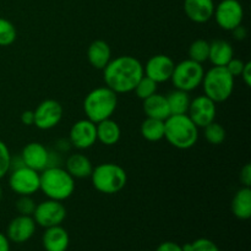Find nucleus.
<instances>
[{
	"instance_id": "obj_1",
	"label": "nucleus",
	"mask_w": 251,
	"mask_h": 251,
	"mask_svg": "<svg viewBox=\"0 0 251 251\" xmlns=\"http://www.w3.org/2000/svg\"><path fill=\"white\" fill-rule=\"evenodd\" d=\"M144 76V65L131 55H119L110 59L103 69V80L107 87L117 95L132 92Z\"/></svg>"
},
{
	"instance_id": "obj_2",
	"label": "nucleus",
	"mask_w": 251,
	"mask_h": 251,
	"mask_svg": "<svg viewBox=\"0 0 251 251\" xmlns=\"http://www.w3.org/2000/svg\"><path fill=\"white\" fill-rule=\"evenodd\" d=\"M39 190L48 199L63 202L75 191V179L63 167H48L39 173Z\"/></svg>"
},
{
	"instance_id": "obj_3",
	"label": "nucleus",
	"mask_w": 251,
	"mask_h": 251,
	"mask_svg": "<svg viewBox=\"0 0 251 251\" xmlns=\"http://www.w3.org/2000/svg\"><path fill=\"white\" fill-rule=\"evenodd\" d=\"M164 139L178 150H189L199 140V127L188 114L169 115L164 120Z\"/></svg>"
},
{
	"instance_id": "obj_4",
	"label": "nucleus",
	"mask_w": 251,
	"mask_h": 251,
	"mask_svg": "<svg viewBox=\"0 0 251 251\" xmlns=\"http://www.w3.org/2000/svg\"><path fill=\"white\" fill-rule=\"evenodd\" d=\"M117 107L118 95L107 86L95 88L83 100V112L95 124L112 118Z\"/></svg>"
},
{
	"instance_id": "obj_5",
	"label": "nucleus",
	"mask_w": 251,
	"mask_h": 251,
	"mask_svg": "<svg viewBox=\"0 0 251 251\" xmlns=\"http://www.w3.org/2000/svg\"><path fill=\"white\" fill-rule=\"evenodd\" d=\"M92 185L98 193L113 195L125 188L127 174L122 166L117 163H102L95 167L91 173Z\"/></svg>"
},
{
	"instance_id": "obj_6",
	"label": "nucleus",
	"mask_w": 251,
	"mask_h": 251,
	"mask_svg": "<svg viewBox=\"0 0 251 251\" xmlns=\"http://www.w3.org/2000/svg\"><path fill=\"white\" fill-rule=\"evenodd\" d=\"M234 78L226 66H212L202 78L203 95L215 103H222L229 100L234 91Z\"/></svg>"
},
{
	"instance_id": "obj_7",
	"label": "nucleus",
	"mask_w": 251,
	"mask_h": 251,
	"mask_svg": "<svg viewBox=\"0 0 251 251\" xmlns=\"http://www.w3.org/2000/svg\"><path fill=\"white\" fill-rule=\"evenodd\" d=\"M203 75H205V70H203L202 64L186 59L176 64L171 81L176 90L190 92L200 87Z\"/></svg>"
},
{
	"instance_id": "obj_8",
	"label": "nucleus",
	"mask_w": 251,
	"mask_h": 251,
	"mask_svg": "<svg viewBox=\"0 0 251 251\" xmlns=\"http://www.w3.org/2000/svg\"><path fill=\"white\" fill-rule=\"evenodd\" d=\"M32 217L37 226L46 229L54 226H60L65 221L66 208L61 201L48 199L36 205Z\"/></svg>"
},
{
	"instance_id": "obj_9",
	"label": "nucleus",
	"mask_w": 251,
	"mask_h": 251,
	"mask_svg": "<svg viewBox=\"0 0 251 251\" xmlns=\"http://www.w3.org/2000/svg\"><path fill=\"white\" fill-rule=\"evenodd\" d=\"M216 24L225 31H232L243 24L244 9L239 0H222L215 6L213 12Z\"/></svg>"
},
{
	"instance_id": "obj_10",
	"label": "nucleus",
	"mask_w": 251,
	"mask_h": 251,
	"mask_svg": "<svg viewBox=\"0 0 251 251\" xmlns=\"http://www.w3.org/2000/svg\"><path fill=\"white\" fill-rule=\"evenodd\" d=\"M9 186L19 196H32L39 191V172L26 166L10 171Z\"/></svg>"
},
{
	"instance_id": "obj_11",
	"label": "nucleus",
	"mask_w": 251,
	"mask_h": 251,
	"mask_svg": "<svg viewBox=\"0 0 251 251\" xmlns=\"http://www.w3.org/2000/svg\"><path fill=\"white\" fill-rule=\"evenodd\" d=\"M34 124L41 130H50L63 119V105L55 100H46L33 110Z\"/></svg>"
},
{
	"instance_id": "obj_12",
	"label": "nucleus",
	"mask_w": 251,
	"mask_h": 251,
	"mask_svg": "<svg viewBox=\"0 0 251 251\" xmlns=\"http://www.w3.org/2000/svg\"><path fill=\"white\" fill-rule=\"evenodd\" d=\"M217 103L213 102L207 96H198L194 100H190V105L186 114L189 115L191 120L195 123L196 126L205 127L206 125L215 122L216 115H217Z\"/></svg>"
},
{
	"instance_id": "obj_13",
	"label": "nucleus",
	"mask_w": 251,
	"mask_h": 251,
	"mask_svg": "<svg viewBox=\"0 0 251 251\" xmlns=\"http://www.w3.org/2000/svg\"><path fill=\"white\" fill-rule=\"evenodd\" d=\"M69 141L71 146L77 150H87L97 142V129L91 120H77L74 123L69 132Z\"/></svg>"
},
{
	"instance_id": "obj_14",
	"label": "nucleus",
	"mask_w": 251,
	"mask_h": 251,
	"mask_svg": "<svg viewBox=\"0 0 251 251\" xmlns=\"http://www.w3.org/2000/svg\"><path fill=\"white\" fill-rule=\"evenodd\" d=\"M174 66H176V63L171 56L166 55V54H156V55L151 56L145 64L144 75L157 83L166 82V81L171 80Z\"/></svg>"
},
{
	"instance_id": "obj_15",
	"label": "nucleus",
	"mask_w": 251,
	"mask_h": 251,
	"mask_svg": "<svg viewBox=\"0 0 251 251\" xmlns=\"http://www.w3.org/2000/svg\"><path fill=\"white\" fill-rule=\"evenodd\" d=\"M36 227L37 225L32 216L19 215L7 226L6 237L9 238L10 242L22 244L28 242L33 237L36 233Z\"/></svg>"
},
{
	"instance_id": "obj_16",
	"label": "nucleus",
	"mask_w": 251,
	"mask_h": 251,
	"mask_svg": "<svg viewBox=\"0 0 251 251\" xmlns=\"http://www.w3.org/2000/svg\"><path fill=\"white\" fill-rule=\"evenodd\" d=\"M20 154L24 159L25 166L39 173L48 167L49 150L41 142H29L22 149Z\"/></svg>"
},
{
	"instance_id": "obj_17",
	"label": "nucleus",
	"mask_w": 251,
	"mask_h": 251,
	"mask_svg": "<svg viewBox=\"0 0 251 251\" xmlns=\"http://www.w3.org/2000/svg\"><path fill=\"white\" fill-rule=\"evenodd\" d=\"M213 0H184V12L190 21L195 24H206L213 17Z\"/></svg>"
},
{
	"instance_id": "obj_18",
	"label": "nucleus",
	"mask_w": 251,
	"mask_h": 251,
	"mask_svg": "<svg viewBox=\"0 0 251 251\" xmlns=\"http://www.w3.org/2000/svg\"><path fill=\"white\" fill-rule=\"evenodd\" d=\"M42 245L46 251H66L70 245L68 230L61 225L46 228L42 235Z\"/></svg>"
},
{
	"instance_id": "obj_19",
	"label": "nucleus",
	"mask_w": 251,
	"mask_h": 251,
	"mask_svg": "<svg viewBox=\"0 0 251 251\" xmlns=\"http://www.w3.org/2000/svg\"><path fill=\"white\" fill-rule=\"evenodd\" d=\"M87 59L91 66L97 70H103L112 59V49L109 44L102 39H96L87 49Z\"/></svg>"
},
{
	"instance_id": "obj_20",
	"label": "nucleus",
	"mask_w": 251,
	"mask_h": 251,
	"mask_svg": "<svg viewBox=\"0 0 251 251\" xmlns=\"http://www.w3.org/2000/svg\"><path fill=\"white\" fill-rule=\"evenodd\" d=\"M142 108H144V112L147 118H153V119L164 122L171 115L167 97L157 92L144 100V107Z\"/></svg>"
},
{
	"instance_id": "obj_21",
	"label": "nucleus",
	"mask_w": 251,
	"mask_h": 251,
	"mask_svg": "<svg viewBox=\"0 0 251 251\" xmlns=\"http://www.w3.org/2000/svg\"><path fill=\"white\" fill-rule=\"evenodd\" d=\"M65 169L74 179L90 178L93 171L92 162L85 154H70L65 161Z\"/></svg>"
},
{
	"instance_id": "obj_22",
	"label": "nucleus",
	"mask_w": 251,
	"mask_h": 251,
	"mask_svg": "<svg viewBox=\"0 0 251 251\" xmlns=\"http://www.w3.org/2000/svg\"><path fill=\"white\" fill-rule=\"evenodd\" d=\"M232 58H234V50L229 42L225 39H215L210 42L208 60L213 66H226Z\"/></svg>"
},
{
	"instance_id": "obj_23",
	"label": "nucleus",
	"mask_w": 251,
	"mask_h": 251,
	"mask_svg": "<svg viewBox=\"0 0 251 251\" xmlns=\"http://www.w3.org/2000/svg\"><path fill=\"white\" fill-rule=\"evenodd\" d=\"M96 129H97V141L105 146L117 145L122 137V129L119 124L114 122L112 118L97 123Z\"/></svg>"
},
{
	"instance_id": "obj_24",
	"label": "nucleus",
	"mask_w": 251,
	"mask_h": 251,
	"mask_svg": "<svg viewBox=\"0 0 251 251\" xmlns=\"http://www.w3.org/2000/svg\"><path fill=\"white\" fill-rule=\"evenodd\" d=\"M232 212L238 220L247 221L251 217V188L243 186L234 194L232 200Z\"/></svg>"
},
{
	"instance_id": "obj_25",
	"label": "nucleus",
	"mask_w": 251,
	"mask_h": 251,
	"mask_svg": "<svg viewBox=\"0 0 251 251\" xmlns=\"http://www.w3.org/2000/svg\"><path fill=\"white\" fill-rule=\"evenodd\" d=\"M166 97L169 105V110H171V115L186 114L188 113L191 100L189 92L176 88L174 91L169 92Z\"/></svg>"
},
{
	"instance_id": "obj_26",
	"label": "nucleus",
	"mask_w": 251,
	"mask_h": 251,
	"mask_svg": "<svg viewBox=\"0 0 251 251\" xmlns=\"http://www.w3.org/2000/svg\"><path fill=\"white\" fill-rule=\"evenodd\" d=\"M140 132L147 141H161L164 139V122L153 118H146L140 126Z\"/></svg>"
},
{
	"instance_id": "obj_27",
	"label": "nucleus",
	"mask_w": 251,
	"mask_h": 251,
	"mask_svg": "<svg viewBox=\"0 0 251 251\" xmlns=\"http://www.w3.org/2000/svg\"><path fill=\"white\" fill-rule=\"evenodd\" d=\"M208 53H210V42L202 38L194 41L188 50L189 59L200 64L208 60Z\"/></svg>"
},
{
	"instance_id": "obj_28",
	"label": "nucleus",
	"mask_w": 251,
	"mask_h": 251,
	"mask_svg": "<svg viewBox=\"0 0 251 251\" xmlns=\"http://www.w3.org/2000/svg\"><path fill=\"white\" fill-rule=\"evenodd\" d=\"M203 136H205L206 141L211 145H221L225 142L227 132H226L225 127L218 123L212 122L211 124L206 125L203 127Z\"/></svg>"
},
{
	"instance_id": "obj_29",
	"label": "nucleus",
	"mask_w": 251,
	"mask_h": 251,
	"mask_svg": "<svg viewBox=\"0 0 251 251\" xmlns=\"http://www.w3.org/2000/svg\"><path fill=\"white\" fill-rule=\"evenodd\" d=\"M17 31L11 21L0 17V47H9L16 41Z\"/></svg>"
},
{
	"instance_id": "obj_30",
	"label": "nucleus",
	"mask_w": 251,
	"mask_h": 251,
	"mask_svg": "<svg viewBox=\"0 0 251 251\" xmlns=\"http://www.w3.org/2000/svg\"><path fill=\"white\" fill-rule=\"evenodd\" d=\"M157 85H158V83L154 82L153 80H151V78L144 75L141 77V80L137 82L134 92L136 93V96L140 100H146V98H149L150 96L154 95V93L157 92Z\"/></svg>"
},
{
	"instance_id": "obj_31",
	"label": "nucleus",
	"mask_w": 251,
	"mask_h": 251,
	"mask_svg": "<svg viewBox=\"0 0 251 251\" xmlns=\"http://www.w3.org/2000/svg\"><path fill=\"white\" fill-rule=\"evenodd\" d=\"M183 251H220V248L215 242L207 238H199L193 243H186L181 245Z\"/></svg>"
},
{
	"instance_id": "obj_32",
	"label": "nucleus",
	"mask_w": 251,
	"mask_h": 251,
	"mask_svg": "<svg viewBox=\"0 0 251 251\" xmlns=\"http://www.w3.org/2000/svg\"><path fill=\"white\" fill-rule=\"evenodd\" d=\"M15 208L22 216H32L36 208V202L31 196H20L15 203Z\"/></svg>"
},
{
	"instance_id": "obj_33",
	"label": "nucleus",
	"mask_w": 251,
	"mask_h": 251,
	"mask_svg": "<svg viewBox=\"0 0 251 251\" xmlns=\"http://www.w3.org/2000/svg\"><path fill=\"white\" fill-rule=\"evenodd\" d=\"M10 158H11V153H10L9 147L4 141L0 140V179H2L9 173Z\"/></svg>"
},
{
	"instance_id": "obj_34",
	"label": "nucleus",
	"mask_w": 251,
	"mask_h": 251,
	"mask_svg": "<svg viewBox=\"0 0 251 251\" xmlns=\"http://www.w3.org/2000/svg\"><path fill=\"white\" fill-rule=\"evenodd\" d=\"M244 65H245V61H243L242 59L232 58L229 63L226 65V69L229 71V74L233 76V77H239L243 69H244Z\"/></svg>"
},
{
	"instance_id": "obj_35",
	"label": "nucleus",
	"mask_w": 251,
	"mask_h": 251,
	"mask_svg": "<svg viewBox=\"0 0 251 251\" xmlns=\"http://www.w3.org/2000/svg\"><path fill=\"white\" fill-rule=\"evenodd\" d=\"M239 180L243 186L251 188V164L250 163H247L242 168V171H240V174H239Z\"/></svg>"
},
{
	"instance_id": "obj_36",
	"label": "nucleus",
	"mask_w": 251,
	"mask_h": 251,
	"mask_svg": "<svg viewBox=\"0 0 251 251\" xmlns=\"http://www.w3.org/2000/svg\"><path fill=\"white\" fill-rule=\"evenodd\" d=\"M60 152L56 150H49V157H48V167H61L63 163V158H61ZM47 167V168H48Z\"/></svg>"
},
{
	"instance_id": "obj_37",
	"label": "nucleus",
	"mask_w": 251,
	"mask_h": 251,
	"mask_svg": "<svg viewBox=\"0 0 251 251\" xmlns=\"http://www.w3.org/2000/svg\"><path fill=\"white\" fill-rule=\"evenodd\" d=\"M230 32H232L233 38H234L235 41H244V39H247L248 37V29L247 27L243 26V24L239 25V26H237L235 28H233Z\"/></svg>"
},
{
	"instance_id": "obj_38",
	"label": "nucleus",
	"mask_w": 251,
	"mask_h": 251,
	"mask_svg": "<svg viewBox=\"0 0 251 251\" xmlns=\"http://www.w3.org/2000/svg\"><path fill=\"white\" fill-rule=\"evenodd\" d=\"M156 251H183L181 245L174 242H163L158 245Z\"/></svg>"
},
{
	"instance_id": "obj_39",
	"label": "nucleus",
	"mask_w": 251,
	"mask_h": 251,
	"mask_svg": "<svg viewBox=\"0 0 251 251\" xmlns=\"http://www.w3.org/2000/svg\"><path fill=\"white\" fill-rule=\"evenodd\" d=\"M240 77L244 81L245 86L250 87L251 85V63L250 61H245L244 69H243L242 74H240Z\"/></svg>"
},
{
	"instance_id": "obj_40",
	"label": "nucleus",
	"mask_w": 251,
	"mask_h": 251,
	"mask_svg": "<svg viewBox=\"0 0 251 251\" xmlns=\"http://www.w3.org/2000/svg\"><path fill=\"white\" fill-rule=\"evenodd\" d=\"M71 144L69 141V139H59L56 140L55 142V150L60 153H64V152H68L69 150L71 149Z\"/></svg>"
},
{
	"instance_id": "obj_41",
	"label": "nucleus",
	"mask_w": 251,
	"mask_h": 251,
	"mask_svg": "<svg viewBox=\"0 0 251 251\" xmlns=\"http://www.w3.org/2000/svg\"><path fill=\"white\" fill-rule=\"evenodd\" d=\"M21 122L22 124L26 126H31L34 124V114L33 110H25L21 114Z\"/></svg>"
},
{
	"instance_id": "obj_42",
	"label": "nucleus",
	"mask_w": 251,
	"mask_h": 251,
	"mask_svg": "<svg viewBox=\"0 0 251 251\" xmlns=\"http://www.w3.org/2000/svg\"><path fill=\"white\" fill-rule=\"evenodd\" d=\"M21 167H25V162L22 159L21 154H19V156H12L11 154V158H10V171H15V169L21 168Z\"/></svg>"
},
{
	"instance_id": "obj_43",
	"label": "nucleus",
	"mask_w": 251,
	"mask_h": 251,
	"mask_svg": "<svg viewBox=\"0 0 251 251\" xmlns=\"http://www.w3.org/2000/svg\"><path fill=\"white\" fill-rule=\"evenodd\" d=\"M0 251H10V240L4 233H0Z\"/></svg>"
},
{
	"instance_id": "obj_44",
	"label": "nucleus",
	"mask_w": 251,
	"mask_h": 251,
	"mask_svg": "<svg viewBox=\"0 0 251 251\" xmlns=\"http://www.w3.org/2000/svg\"><path fill=\"white\" fill-rule=\"evenodd\" d=\"M1 198H2V188L1 185H0V200H1Z\"/></svg>"
}]
</instances>
